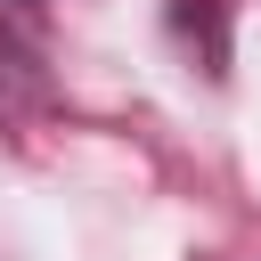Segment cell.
Instances as JSON below:
<instances>
[{
  "label": "cell",
  "mask_w": 261,
  "mask_h": 261,
  "mask_svg": "<svg viewBox=\"0 0 261 261\" xmlns=\"http://www.w3.org/2000/svg\"><path fill=\"white\" fill-rule=\"evenodd\" d=\"M171 33L196 49L204 82H228V0H171Z\"/></svg>",
  "instance_id": "obj_1"
},
{
  "label": "cell",
  "mask_w": 261,
  "mask_h": 261,
  "mask_svg": "<svg viewBox=\"0 0 261 261\" xmlns=\"http://www.w3.org/2000/svg\"><path fill=\"white\" fill-rule=\"evenodd\" d=\"M0 8H41V0H0Z\"/></svg>",
  "instance_id": "obj_2"
}]
</instances>
